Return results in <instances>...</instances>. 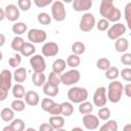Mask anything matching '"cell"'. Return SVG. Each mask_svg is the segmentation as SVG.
<instances>
[{
    "label": "cell",
    "instance_id": "cell-14",
    "mask_svg": "<svg viewBox=\"0 0 131 131\" xmlns=\"http://www.w3.org/2000/svg\"><path fill=\"white\" fill-rule=\"evenodd\" d=\"M82 122H83V125H84V127L86 129H88V130H95L96 128H98L100 120L95 115L87 114V115L83 116Z\"/></svg>",
    "mask_w": 131,
    "mask_h": 131
},
{
    "label": "cell",
    "instance_id": "cell-8",
    "mask_svg": "<svg viewBox=\"0 0 131 131\" xmlns=\"http://www.w3.org/2000/svg\"><path fill=\"white\" fill-rule=\"evenodd\" d=\"M127 28L124 24L122 23H115L113 26H111L107 31H106V35L111 40H117L121 37H123V35L126 33Z\"/></svg>",
    "mask_w": 131,
    "mask_h": 131
},
{
    "label": "cell",
    "instance_id": "cell-31",
    "mask_svg": "<svg viewBox=\"0 0 131 131\" xmlns=\"http://www.w3.org/2000/svg\"><path fill=\"white\" fill-rule=\"evenodd\" d=\"M86 50V46L83 42L81 41H77V42H74L72 44V51H73V54H76L78 56H80L81 54H83Z\"/></svg>",
    "mask_w": 131,
    "mask_h": 131
},
{
    "label": "cell",
    "instance_id": "cell-13",
    "mask_svg": "<svg viewBox=\"0 0 131 131\" xmlns=\"http://www.w3.org/2000/svg\"><path fill=\"white\" fill-rule=\"evenodd\" d=\"M59 51V47L57 45V43L55 42H46L43 44L42 48H41V52L42 55L45 57H52L57 55Z\"/></svg>",
    "mask_w": 131,
    "mask_h": 131
},
{
    "label": "cell",
    "instance_id": "cell-19",
    "mask_svg": "<svg viewBox=\"0 0 131 131\" xmlns=\"http://www.w3.org/2000/svg\"><path fill=\"white\" fill-rule=\"evenodd\" d=\"M128 48H129V42H128V40L126 38L121 37V38L116 40V42H115L116 51L121 52V53H125V52H127Z\"/></svg>",
    "mask_w": 131,
    "mask_h": 131
},
{
    "label": "cell",
    "instance_id": "cell-29",
    "mask_svg": "<svg viewBox=\"0 0 131 131\" xmlns=\"http://www.w3.org/2000/svg\"><path fill=\"white\" fill-rule=\"evenodd\" d=\"M118 123L116 120H107L102 126H100L99 131H118Z\"/></svg>",
    "mask_w": 131,
    "mask_h": 131
},
{
    "label": "cell",
    "instance_id": "cell-11",
    "mask_svg": "<svg viewBox=\"0 0 131 131\" xmlns=\"http://www.w3.org/2000/svg\"><path fill=\"white\" fill-rule=\"evenodd\" d=\"M92 100H93V103L95 106H98V107H102L106 104V101H107V97H106V88L101 86V87H98L96 88V90L94 91L93 93V97H92Z\"/></svg>",
    "mask_w": 131,
    "mask_h": 131
},
{
    "label": "cell",
    "instance_id": "cell-52",
    "mask_svg": "<svg viewBox=\"0 0 131 131\" xmlns=\"http://www.w3.org/2000/svg\"><path fill=\"white\" fill-rule=\"evenodd\" d=\"M5 18V13H4V9L0 8V21H2Z\"/></svg>",
    "mask_w": 131,
    "mask_h": 131
},
{
    "label": "cell",
    "instance_id": "cell-53",
    "mask_svg": "<svg viewBox=\"0 0 131 131\" xmlns=\"http://www.w3.org/2000/svg\"><path fill=\"white\" fill-rule=\"evenodd\" d=\"M123 131H131V124H126L123 127Z\"/></svg>",
    "mask_w": 131,
    "mask_h": 131
},
{
    "label": "cell",
    "instance_id": "cell-17",
    "mask_svg": "<svg viewBox=\"0 0 131 131\" xmlns=\"http://www.w3.org/2000/svg\"><path fill=\"white\" fill-rule=\"evenodd\" d=\"M24 98H25V102H26L28 105H31V106H35V105H37V104L40 102V96H39V94H38L36 91H34V90L27 91Z\"/></svg>",
    "mask_w": 131,
    "mask_h": 131
},
{
    "label": "cell",
    "instance_id": "cell-18",
    "mask_svg": "<svg viewBox=\"0 0 131 131\" xmlns=\"http://www.w3.org/2000/svg\"><path fill=\"white\" fill-rule=\"evenodd\" d=\"M27 70L23 67H19L17 69H15V71L12 74V78L14 79V81L18 84H21L23 82H25L27 80Z\"/></svg>",
    "mask_w": 131,
    "mask_h": 131
},
{
    "label": "cell",
    "instance_id": "cell-46",
    "mask_svg": "<svg viewBox=\"0 0 131 131\" xmlns=\"http://www.w3.org/2000/svg\"><path fill=\"white\" fill-rule=\"evenodd\" d=\"M121 62L125 66H130L131 64V53L125 52L121 56Z\"/></svg>",
    "mask_w": 131,
    "mask_h": 131
},
{
    "label": "cell",
    "instance_id": "cell-37",
    "mask_svg": "<svg viewBox=\"0 0 131 131\" xmlns=\"http://www.w3.org/2000/svg\"><path fill=\"white\" fill-rule=\"evenodd\" d=\"M37 20L43 26H48L51 24V16L47 12H40L37 15Z\"/></svg>",
    "mask_w": 131,
    "mask_h": 131
},
{
    "label": "cell",
    "instance_id": "cell-45",
    "mask_svg": "<svg viewBox=\"0 0 131 131\" xmlns=\"http://www.w3.org/2000/svg\"><path fill=\"white\" fill-rule=\"evenodd\" d=\"M119 75H120L125 81H127V82H130V81H131V69H129V68L123 69V70L120 72Z\"/></svg>",
    "mask_w": 131,
    "mask_h": 131
},
{
    "label": "cell",
    "instance_id": "cell-57",
    "mask_svg": "<svg viewBox=\"0 0 131 131\" xmlns=\"http://www.w3.org/2000/svg\"><path fill=\"white\" fill-rule=\"evenodd\" d=\"M55 131H67V130L63 129V128H60V129H57V130H55Z\"/></svg>",
    "mask_w": 131,
    "mask_h": 131
},
{
    "label": "cell",
    "instance_id": "cell-43",
    "mask_svg": "<svg viewBox=\"0 0 131 131\" xmlns=\"http://www.w3.org/2000/svg\"><path fill=\"white\" fill-rule=\"evenodd\" d=\"M31 5H32L31 0H18L17 1V7L18 9L23 11H28L31 8Z\"/></svg>",
    "mask_w": 131,
    "mask_h": 131
},
{
    "label": "cell",
    "instance_id": "cell-51",
    "mask_svg": "<svg viewBox=\"0 0 131 131\" xmlns=\"http://www.w3.org/2000/svg\"><path fill=\"white\" fill-rule=\"evenodd\" d=\"M5 42H6V38H5V36H4L3 34L0 33V47H2V46L5 44Z\"/></svg>",
    "mask_w": 131,
    "mask_h": 131
},
{
    "label": "cell",
    "instance_id": "cell-5",
    "mask_svg": "<svg viewBox=\"0 0 131 131\" xmlns=\"http://www.w3.org/2000/svg\"><path fill=\"white\" fill-rule=\"evenodd\" d=\"M41 107L44 112L49 113L51 116H59L61 113L60 103H56L51 98H43L41 101Z\"/></svg>",
    "mask_w": 131,
    "mask_h": 131
},
{
    "label": "cell",
    "instance_id": "cell-4",
    "mask_svg": "<svg viewBox=\"0 0 131 131\" xmlns=\"http://www.w3.org/2000/svg\"><path fill=\"white\" fill-rule=\"evenodd\" d=\"M67 16V11L64 8V4L56 0L52 2L51 4V18H53L56 21H63Z\"/></svg>",
    "mask_w": 131,
    "mask_h": 131
},
{
    "label": "cell",
    "instance_id": "cell-41",
    "mask_svg": "<svg viewBox=\"0 0 131 131\" xmlns=\"http://www.w3.org/2000/svg\"><path fill=\"white\" fill-rule=\"evenodd\" d=\"M47 82L49 84H52L54 86H58L61 81H60V75L59 74H56L54 72H51L48 76V79H47Z\"/></svg>",
    "mask_w": 131,
    "mask_h": 131
},
{
    "label": "cell",
    "instance_id": "cell-50",
    "mask_svg": "<svg viewBox=\"0 0 131 131\" xmlns=\"http://www.w3.org/2000/svg\"><path fill=\"white\" fill-rule=\"evenodd\" d=\"M7 96H8V92L0 88V101L5 100V99L7 98Z\"/></svg>",
    "mask_w": 131,
    "mask_h": 131
},
{
    "label": "cell",
    "instance_id": "cell-10",
    "mask_svg": "<svg viewBox=\"0 0 131 131\" xmlns=\"http://www.w3.org/2000/svg\"><path fill=\"white\" fill-rule=\"evenodd\" d=\"M28 39L32 44H38L46 41L47 33L41 29H31L28 31Z\"/></svg>",
    "mask_w": 131,
    "mask_h": 131
},
{
    "label": "cell",
    "instance_id": "cell-30",
    "mask_svg": "<svg viewBox=\"0 0 131 131\" xmlns=\"http://www.w3.org/2000/svg\"><path fill=\"white\" fill-rule=\"evenodd\" d=\"M0 117L4 122H11L14 119V112L11 107H4L0 113Z\"/></svg>",
    "mask_w": 131,
    "mask_h": 131
},
{
    "label": "cell",
    "instance_id": "cell-58",
    "mask_svg": "<svg viewBox=\"0 0 131 131\" xmlns=\"http://www.w3.org/2000/svg\"><path fill=\"white\" fill-rule=\"evenodd\" d=\"M2 57H3V54H2V52L0 51V61L2 60Z\"/></svg>",
    "mask_w": 131,
    "mask_h": 131
},
{
    "label": "cell",
    "instance_id": "cell-1",
    "mask_svg": "<svg viewBox=\"0 0 131 131\" xmlns=\"http://www.w3.org/2000/svg\"><path fill=\"white\" fill-rule=\"evenodd\" d=\"M99 13L102 18L108 23H118L122 16L121 10L116 7L112 0H101L99 5Z\"/></svg>",
    "mask_w": 131,
    "mask_h": 131
},
{
    "label": "cell",
    "instance_id": "cell-44",
    "mask_svg": "<svg viewBox=\"0 0 131 131\" xmlns=\"http://www.w3.org/2000/svg\"><path fill=\"white\" fill-rule=\"evenodd\" d=\"M95 26H96V28H97L98 31L104 32V31H107V29L110 28V23H108L106 19L101 18V19H99V20L97 21V24H96Z\"/></svg>",
    "mask_w": 131,
    "mask_h": 131
},
{
    "label": "cell",
    "instance_id": "cell-38",
    "mask_svg": "<svg viewBox=\"0 0 131 131\" xmlns=\"http://www.w3.org/2000/svg\"><path fill=\"white\" fill-rule=\"evenodd\" d=\"M96 67H97L98 70L105 72V71H106L107 69H110V67H112V66H111V61H110L108 58H106V57H101V58H99V59L96 61Z\"/></svg>",
    "mask_w": 131,
    "mask_h": 131
},
{
    "label": "cell",
    "instance_id": "cell-21",
    "mask_svg": "<svg viewBox=\"0 0 131 131\" xmlns=\"http://www.w3.org/2000/svg\"><path fill=\"white\" fill-rule=\"evenodd\" d=\"M43 92L48 97H55L59 92V88H58V86H54V85L46 82L43 85Z\"/></svg>",
    "mask_w": 131,
    "mask_h": 131
},
{
    "label": "cell",
    "instance_id": "cell-47",
    "mask_svg": "<svg viewBox=\"0 0 131 131\" xmlns=\"http://www.w3.org/2000/svg\"><path fill=\"white\" fill-rule=\"evenodd\" d=\"M34 4L37 7L42 8V7L48 6L49 4H52V0H34Z\"/></svg>",
    "mask_w": 131,
    "mask_h": 131
},
{
    "label": "cell",
    "instance_id": "cell-2",
    "mask_svg": "<svg viewBox=\"0 0 131 131\" xmlns=\"http://www.w3.org/2000/svg\"><path fill=\"white\" fill-rule=\"evenodd\" d=\"M123 95V84L117 80H114L107 87V100L113 103H118Z\"/></svg>",
    "mask_w": 131,
    "mask_h": 131
},
{
    "label": "cell",
    "instance_id": "cell-3",
    "mask_svg": "<svg viewBox=\"0 0 131 131\" xmlns=\"http://www.w3.org/2000/svg\"><path fill=\"white\" fill-rule=\"evenodd\" d=\"M68 98L72 103H81L88 98V91L84 87L74 86L68 90Z\"/></svg>",
    "mask_w": 131,
    "mask_h": 131
},
{
    "label": "cell",
    "instance_id": "cell-20",
    "mask_svg": "<svg viewBox=\"0 0 131 131\" xmlns=\"http://www.w3.org/2000/svg\"><path fill=\"white\" fill-rule=\"evenodd\" d=\"M49 125L54 129H60L64 126V118L62 116H51L49 118Z\"/></svg>",
    "mask_w": 131,
    "mask_h": 131
},
{
    "label": "cell",
    "instance_id": "cell-23",
    "mask_svg": "<svg viewBox=\"0 0 131 131\" xmlns=\"http://www.w3.org/2000/svg\"><path fill=\"white\" fill-rule=\"evenodd\" d=\"M66 67H67V62L64 59L62 58H57L53 61L52 63V72L56 73V74H61L63 73V71L66 70Z\"/></svg>",
    "mask_w": 131,
    "mask_h": 131
},
{
    "label": "cell",
    "instance_id": "cell-15",
    "mask_svg": "<svg viewBox=\"0 0 131 131\" xmlns=\"http://www.w3.org/2000/svg\"><path fill=\"white\" fill-rule=\"evenodd\" d=\"M5 18L9 21H16L19 18V9L15 4H8L4 8Z\"/></svg>",
    "mask_w": 131,
    "mask_h": 131
},
{
    "label": "cell",
    "instance_id": "cell-16",
    "mask_svg": "<svg viewBox=\"0 0 131 131\" xmlns=\"http://www.w3.org/2000/svg\"><path fill=\"white\" fill-rule=\"evenodd\" d=\"M72 6L73 9L78 12L88 11L92 6V0H74Z\"/></svg>",
    "mask_w": 131,
    "mask_h": 131
},
{
    "label": "cell",
    "instance_id": "cell-55",
    "mask_svg": "<svg viewBox=\"0 0 131 131\" xmlns=\"http://www.w3.org/2000/svg\"><path fill=\"white\" fill-rule=\"evenodd\" d=\"M71 131H84V130L81 127H74V128H72Z\"/></svg>",
    "mask_w": 131,
    "mask_h": 131
},
{
    "label": "cell",
    "instance_id": "cell-25",
    "mask_svg": "<svg viewBox=\"0 0 131 131\" xmlns=\"http://www.w3.org/2000/svg\"><path fill=\"white\" fill-rule=\"evenodd\" d=\"M11 30L16 36H20L28 31V26H27V24H25L23 21H16V23H14V25H12Z\"/></svg>",
    "mask_w": 131,
    "mask_h": 131
},
{
    "label": "cell",
    "instance_id": "cell-36",
    "mask_svg": "<svg viewBox=\"0 0 131 131\" xmlns=\"http://www.w3.org/2000/svg\"><path fill=\"white\" fill-rule=\"evenodd\" d=\"M119 74H120V71L117 67H110V69H107L105 71V78L108 79V80H116L118 77H119Z\"/></svg>",
    "mask_w": 131,
    "mask_h": 131
},
{
    "label": "cell",
    "instance_id": "cell-22",
    "mask_svg": "<svg viewBox=\"0 0 131 131\" xmlns=\"http://www.w3.org/2000/svg\"><path fill=\"white\" fill-rule=\"evenodd\" d=\"M20 54L25 57H29V56H32L35 52H36V47L34 44L30 43V42H25L23 48L20 49Z\"/></svg>",
    "mask_w": 131,
    "mask_h": 131
},
{
    "label": "cell",
    "instance_id": "cell-9",
    "mask_svg": "<svg viewBox=\"0 0 131 131\" xmlns=\"http://www.w3.org/2000/svg\"><path fill=\"white\" fill-rule=\"evenodd\" d=\"M30 66L34 73H44L46 70L45 58L41 54H34L32 57H30Z\"/></svg>",
    "mask_w": 131,
    "mask_h": 131
},
{
    "label": "cell",
    "instance_id": "cell-28",
    "mask_svg": "<svg viewBox=\"0 0 131 131\" xmlns=\"http://www.w3.org/2000/svg\"><path fill=\"white\" fill-rule=\"evenodd\" d=\"M79 113L81 115H87V114H91L93 112V104L90 101H83L81 103H79Z\"/></svg>",
    "mask_w": 131,
    "mask_h": 131
},
{
    "label": "cell",
    "instance_id": "cell-48",
    "mask_svg": "<svg viewBox=\"0 0 131 131\" xmlns=\"http://www.w3.org/2000/svg\"><path fill=\"white\" fill-rule=\"evenodd\" d=\"M39 131H55V130L49 125V123H43L39 126Z\"/></svg>",
    "mask_w": 131,
    "mask_h": 131
},
{
    "label": "cell",
    "instance_id": "cell-49",
    "mask_svg": "<svg viewBox=\"0 0 131 131\" xmlns=\"http://www.w3.org/2000/svg\"><path fill=\"white\" fill-rule=\"evenodd\" d=\"M123 93H125L127 97H131V84L130 83L123 86Z\"/></svg>",
    "mask_w": 131,
    "mask_h": 131
},
{
    "label": "cell",
    "instance_id": "cell-27",
    "mask_svg": "<svg viewBox=\"0 0 131 131\" xmlns=\"http://www.w3.org/2000/svg\"><path fill=\"white\" fill-rule=\"evenodd\" d=\"M32 82L35 86L41 87L46 83V76L43 73H34L32 76Z\"/></svg>",
    "mask_w": 131,
    "mask_h": 131
},
{
    "label": "cell",
    "instance_id": "cell-34",
    "mask_svg": "<svg viewBox=\"0 0 131 131\" xmlns=\"http://www.w3.org/2000/svg\"><path fill=\"white\" fill-rule=\"evenodd\" d=\"M24 44H25V40H24L20 36H15V37L12 39L10 45H11V48H12L14 51L18 52V51H20V49L23 48Z\"/></svg>",
    "mask_w": 131,
    "mask_h": 131
},
{
    "label": "cell",
    "instance_id": "cell-24",
    "mask_svg": "<svg viewBox=\"0 0 131 131\" xmlns=\"http://www.w3.org/2000/svg\"><path fill=\"white\" fill-rule=\"evenodd\" d=\"M11 91H12V95L16 98V99H20V98H24L25 97V94H26V89L25 87L21 85V84H18L16 83L15 85H13L11 87Z\"/></svg>",
    "mask_w": 131,
    "mask_h": 131
},
{
    "label": "cell",
    "instance_id": "cell-26",
    "mask_svg": "<svg viewBox=\"0 0 131 131\" xmlns=\"http://www.w3.org/2000/svg\"><path fill=\"white\" fill-rule=\"evenodd\" d=\"M60 107H61V113L60 115H62V117H70L71 115H73L74 113V105L72 102L70 101H64L60 103Z\"/></svg>",
    "mask_w": 131,
    "mask_h": 131
},
{
    "label": "cell",
    "instance_id": "cell-33",
    "mask_svg": "<svg viewBox=\"0 0 131 131\" xmlns=\"http://www.w3.org/2000/svg\"><path fill=\"white\" fill-rule=\"evenodd\" d=\"M9 126L13 129V131H25V128H26V124L25 122L19 119V118H16V119H13Z\"/></svg>",
    "mask_w": 131,
    "mask_h": 131
},
{
    "label": "cell",
    "instance_id": "cell-6",
    "mask_svg": "<svg viewBox=\"0 0 131 131\" xmlns=\"http://www.w3.org/2000/svg\"><path fill=\"white\" fill-rule=\"evenodd\" d=\"M96 25V20H95V17L92 13L90 12H85L81 19H80V23H79V28L82 32L84 33H88L90 31L93 30V28L95 27Z\"/></svg>",
    "mask_w": 131,
    "mask_h": 131
},
{
    "label": "cell",
    "instance_id": "cell-12",
    "mask_svg": "<svg viewBox=\"0 0 131 131\" xmlns=\"http://www.w3.org/2000/svg\"><path fill=\"white\" fill-rule=\"evenodd\" d=\"M12 87V73L8 70H2L0 73V88L9 91Z\"/></svg>",
    "mask_w": 131,
    "mask_h": 131
},
{
    "label": "cell",
    "instance_id": "cell-35",
    "mask_svg": "<svg viewBox=\"0 0 131 131\" xmlns=\"http://www.w3.org/2000/svg\"><path fill=\"white\" fill-rule=\"evenodd\" d=\"M10 107L11 110L15 113H18V112H23L26 107V102L21 99H14L11 101V104H10Z\"/></svg>",
    "mask_w": 131,
    "mask_h": 131
},
{
    "label": "cell",
    "instance_id": "cell-42",
    "mask_svg": "<svg viewBox=\"0 0 131 131\" xmlns=\"http://www.w3.org/2000/svg\"><path fill=\"white\" fill-rule=\"evenodd\" d=\"M124 15H125V19H126L128 28H131V2L127 3V5L125 6Z\"/></svg>",
    "mask_w": 131,
    "mask_h": 131
},
{
    "label": "cell",
    "instance_id": "cell-56",
    "mask_svg": "<svg viewBox=\"0 0 131 131\" xmlns=\"http://www.w3.org/2000/svg\"><path fill=\"white\" fill-rule=\"evenodd\" d=\"M26 131H37L36 129H34V128H32V127H30V128H27L26 129Z\"/></svg>",
    "mask_w": 131,
    "mask_h": 131
},
{
    "label": "cell",
    "instance_id": "cell-7",
    "mask_svg": "<svg viewBox=\"0 0 131 131\" xmlns=\"http://www.w3.org/2000/svg\"><path fill=\"white\" fill-rule=\"evenodd\" d=\"M81 74L77 69H72L63 74L60 75V81L63 85L67 86H72L80 81Z\"/></svg>",
    "mask_w": 131,
    "mask_h": 131
},
{
    "label": "cell",
    "instance_id": "cell-40",
    "mask_svg": "<svg viewBox=\"0 0 131 131\" xmlns=\"http://www.w3.org/2000/svg\"><path fill=\"white\" fill-rule=\"evenodd\" d=\"M8 63H9V66L11 68H14V69L19 68V66L21 63V56H20V54H18V53L14 54L12 57H10L8 59Z\"/></svg>",
    "mask_w": 131,
    "mask_h": 131
},
{
    "label": "cell",
    "instance_id": "cell-32",
    "mask_svg": "<svg viewBox=\"0 0 131 131\" xmlns=\"http://www.w3.org/2000/svg\"><path fill=\"white\" fill-rule=\"evenodd\" d=\"M66 62H67V66L71 67L72 69H76V68H78V67L80 66V63H81V58H80V56H78V55L72 53L71 55L68 56Z\"/></svg>",
    "mask_w": 131,
    "mask_h": 131
},
{
    "label": "cell",
    "instance_id": "cell-39",
    "mask_svg": "<svg viewBox=\"0 0 131 131\" xmlns=\"http://www.w3.org/2000/svg\"><path fill=\"white\" fill-rule=\"evenodd\" d=\"M110 117H111V110L106 106H102L98 110V113H97V118L99 120H102V121H107L110 120Z\"/></svg>",
    "mask_w": 131,
    "mask_h": 131
},
{
    "label": "cell",
    "instance_id": "cell-54",
    "mask_svg": "<svg viewBox=\"0 0 131 131\" xmlns=\"http://www.w3.org/2000/svg\"><path fill=\"white\" fill-rule=\"evenodd\" d=\"M2 131H13V129H12L9 125H7V126H5V127L2 129Z\"/></svg>",
    "mask_w": 131,
    "mask_h": 131
}]
</instances>
